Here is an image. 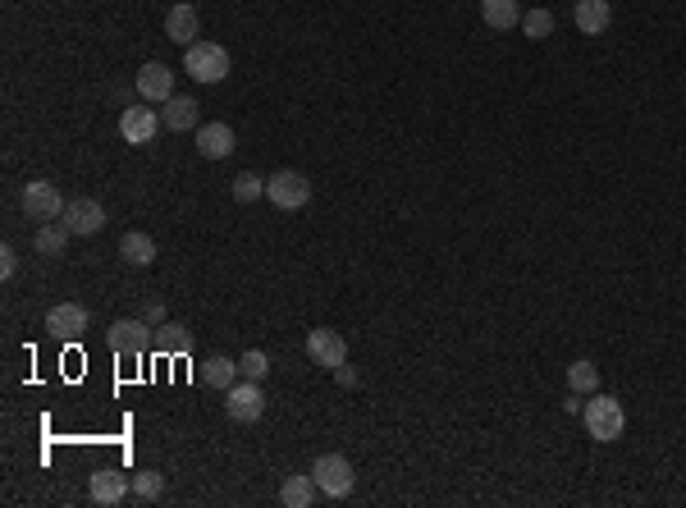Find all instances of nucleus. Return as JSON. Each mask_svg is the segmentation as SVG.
Instances as JSON below:
<instances>
[{
    "instance_id": "15",
    "label": "nucleus",
    "mask_w": 686,
    "mask_h": 508,
    "mask_svg": "<svg viewBox=\"0 0 686 508\" xmlns=\"http://www.w3.org/2000/svg\"><path fill=\"white\" fill-rule=\"evenodd\" d=\"M161 124L170 133H188V129H202V106H197L193 97H170L161 101Z\"/></svg>"
},
{
    "instance_id": "23",
    "label": "nucleus",
    "mask_w": 686,
    "mask_h": 508,
    "mask_svg": "<svg viewBox=\"0 0 686 508\" xmlns=\"http://www.w3.org/2000/svg\"><path fill=\"white\" fill-rule=\"evenodd\" d=\"M69 238H74V234H69V225H65V220H60V225H55V220H51V225H42V229H37V238H33V252H37V257H60V252H65V243H69Z\"/></svg>"
},
{
    "instance_id": "32",
    "label": "nucleus",
    "mask_w": 686,
    "mask_h": 508,
    "mask_svg": "<svg viewBox=\"0 0 686 508\" xmlns=\"http://www.w3.org/2000/svg\"><path fill=\"white\" fill-rule=\"evenodd\" d=\"M577 408H586V403H581V394H577V390H572V394H568V399H563V412H572V417H577Z\"/></svg>"
},
{
    "instance_id": "14",
    "label": "nucleus",
    "mask_w": 686,
    "mask_h": 508,
    "mask_svg": "<svg viewBox=\"0 0 686 508\" xmlns=\"http://www.w3.org/2000/svg\"><path fill=\"white\" fill-rule=\"evenodd\" d=\"M234 129L229 124H220V119H211V124H202L197 129V152L206 156V161H225V156H234Z\"/></svg>"
},
{
    "instance_id": "26",
    "label": "nucleus",
    "mask_w": 686,
    "mask_h": 508,
    "mask_svg": "<svg viewBox=\"0 0 686 508\" xmlns=\"http://www.w3.org/2000/svg\"><path fill=\"white\" fill-rule=\"evenodd\" d=\"M165 495V476L161 472H138L133 476V499L138 504H156Z\"/></svg>"
},
{
    "instance_id": "10",
    "label": "nucleus",
    "mask_w": 686,
    "mask_h": 508,
    "mask_svg": "<svg viewBox=\"0 0 686 508\" xmlns=\"http://www.w3.org/2000/svg\"><path fill=\"white\" fill-rule=\"evenodd\" d=\"M87 495H92V504H119L124 495H133V481L119 467H97L92 472V481H87Z\"/></svg>"
},
{
    "instance_id": "4",
    "label": "nucleus",
    "mask_w": 686,
    "mask_h": 508,
    "mask_svg": "<svg viewBox=\"0 0 686 508\" xmlns=\"http://www.w3.org/2000/svg\"><path fill=\"white\" fill-rule=\"evenodd\" d=\"M311 476H316V490L321 495H330V499H348L353 495V463L343 454H321L316 463H311Z\"/></svg>"
},
{
    "instance_id": "1",
    "label": "nucleus",
    "mask_w": 686,
    "mask_h": 508,
    "mask_svg": "<svg viewBox=\"0 0 686 508\" xmlns=\"http://www.w3.org/2000/svg\"><path fill=\"white\" fill-rule=\"evenodd\" d=\"M581 422H586L590 440L613 444V440H622V431H627V412H622V403L613 399V394H595V399L581 408Z\"/></svg>"
},
{
    "instance_id": "21",
    "label": "nucleus",
    "mask_w": 686,
    "mask_h": 508,
    "mask_svg": "<svg viewBox=\"0 0 686 508\" xmlns=\"http://www.w3.org/2000/svg\"><path fill=\"white\" fill-rule=\"evenodd\" d=\"M119 257L129 261V266H151V261H156V243H151V234L129 229V234L119 238Z\"/></svg>"
},
{
    "instance_id": "31",
    "label": "nucleus",
    "mask_w": 686,
    "mask_h": 508,
    "mask_svg": "<svg viewBox=\"0 0 686 508\" xmlns=\"http://www.w3.org/2000/svg\"><path fill=\"white\" fill-rule=\"evenodd\" d=\"M142 321H147V325H165V303H147V307H142Z\"/></svg>"
},
{
    "instance_id": "22",
    "label": "nucleus",
    "mask_w": 686,
    "mask_h": 508,
    "mask_svg": "<svg viewBox=\"0 0 686 508\" xmlns=\"http://www.w3.org/2000/svg\"><path fill=\"white\" fill-rule=\"evenodd\" d=\"M316 499V476H284V486H279V504L289 508H307Z\"/></svg>"
},
{
    "instance_id": "12",
    "label": "nucleus",
    "mask_w": 686,
    "mask_h": 508,
    "mask_svg": "<svg viewBox=\"0 0 686 508\" xmlns=\"http://www.w3.org/2000/svg\"><path fill=\"white\" fill-rule=\"evenodd\" d=\"M133 87H138V97H142V101H170V97H174V69L161 65V60H151V65L138 69Z\"/></svg>"
},
{
    "instance_id": "2",
    "label": "nucleus",
    "mask_w": 686,
    "mask_h": 508,
    "mask_svg": "<svg viewBox=\"0 0 686 508\" xmlns=\"http://www.w3.org/2000/svg\"><path fill=\"white\" fill-rule=\"evenodd\" d=\"M183 74L193 83H225L229 78V51L215 42H193L183 55Z\"/></svg>"
},
{
    "instance_id": "13",
    "label": "nucleus",
    "mask_w": 686,
    "mask_h": 508,
    "mask_svg": "<svg viewBox=\"0 0 686 508\" xmlns=\"http://www.w3.org/2000/svg\"><path fill=\"white\" fill-rule=\"evenodd\" d=\"M46 330H51L55 339H83L87 330V307L83 303H60L46 312Z\"/></svg>"
},
{
    "instance_id": "27",
    "label": "nucleus",
    "mask_w": 686,
    "mask_h": 508,
    "mask_svg": "<svg viewBox=\"0 0 686 508\" xmlns=\"http://www.w3.org/2000/svg\"><path fill=\"white\" fill-rule=\"evenodd\" d=\"M234 197H238V202H257V197H266V179H261V174H238V179H234Z\"/></svg>"
},
{
    "instance_id": "11",
    "label": "nucleus",
    "mask_w": 686,
    "mask_h": 508,
    "mask_svg": "<svg viewBox=\"0 0 686 508\" xmlns=\"http://www.w3.org/2000/svg\"><path fill=\"white\" fill-rule=\"evenodd\" d=\"M65 225L74 238H87V234H101L106 229V206L92 202V197H78V202L65 206Z\"/></svg>"
},
{
    "instance_id": "8",
    "label": "nucleus",
    "mask_w": 686,
    "mask_h": 508,
    "mask_svg": "<svg viewBox=\"0 0 686 508\" xmlns=\"http://www.w3.org/2000/svg\"><path fill=\"white\" fill-rule=\"evenodd\" d=\"M307 357L316 362V367H325V371H334L339 362H348V339L339 335V330H311L307 335Z\"/></svg>"
},
{
    "instance_id": "5",
    "label": "nucleus",
    "mask_w": 686,
    "mask_h": 508,
    "mask_svg": "<svg viewBox=\"0 0 686 508\" xmlns=\"http://www.w3.org/2000/svg\"><path fill=\"white\" fill-rule=\"evenodd\" d=\"M106 344H110V353H119V357H142V353H151L156 335H151V325L142 321V316H124V321H115L106 330Z\"/></svg>"
},
{
    "instance_id": "25",
    "label": "nucleus",
    "mask_w": 686,
    "mask_h": 508,
    "mask_svg": "<svg viewBox=\"0 0 686 508\" xmlns=\"http://www.w3.org/2000/svg\"><path fill=\"white\" fill-rule=\"evenodd\" d=\"M522 33L531 37V42H545V37H554V10H526L522 14Z\"/></svg>"
},
{
    "instance_id": "9",
    "label": "nucleus",
    "mask_w": 686,
    "mask_h": 508,
    "mask_svg": "<svg viewBox=\"0 0 686 508\" xmlns=\"http://www.w3.org/2000/svg\"><path fill=\"white\" fill-rule=\"evenodd\" d=\"M156 129H161V115L147 106H129L119 115V138L129 142V147H147V142L156 138Z\"/></svg>"
},
{
    "instance_id": "16",
    "label": "nucleus",
    "mask_w": 686,
    "mask_h": 508,
    "mask_svg": "<svg viewBox=\"0 0 686 508\" xmlns=\"http://www.w3.org/2000/svg\"><path fill=\"white\" fill-rule=\"evenodd\" d=\"M572 19H577V33L600 37V33H609L613 10H609V0H577V5H572Z\"/></svg>"
},
{
    "instance_id": "18",
    "label": "nucleus",
    "mask_w": 686,
    "mask_h": 508,
    "mask_svg": "<svg viewBox=\"0 0 686 508\" xmlns=\"http://www.w3.org/2000/svg\"><path fill=\"white\" fill-rule=\"evenodd\" d=\"M481 19L494 33H508V28H522V5L517 0H481Z\"/></svg>"
},
{
    "instance_id": "7",
    "label": "nucleus",
    "mask_w": 686,
    "mask_h": 508,
    "mask_svg": "<svg viewBox=\"0 0 686 508\" xmlns=\"http://www.w3.org/2000/svg\"><path fill=\"white\" fill-rule=\"evenodd\" d=\"M266 197L279 206V211H302V206L311 202V184H307V174L298 170H279L266 179Z\"/></svg>"
},
{
    "instance_id": "28",
    "label": "nucleus",
    "mask_w": 686,
    "mask_h": 508,
    "mask_svg": "<svg viewBox=\"0 0 686 508\" xmlns=\"http://www.w3.org/2000/svg\"><path fill=\"white\" fill-rule=\"evenodd\" d=\"M238 371H243L247 380H266V371H270V357L261 353V348H247V353L238 357Z\"/></svg>"
},
{
    "instance_id": "3",
    "label": "nucleus",
    "mask_w": 686,
    "mask_h": 508,
    "mask_svg": "<svg viewBox=\"0 0 686 508\" xmlns=\"http://www.w3.org/2000/svg\"><path fill=\"white\" fill-rule=\"evenodd\" d=\"M225 412L234 417V422H243V426L261 422V417H266V394H261V380L238 376L234 385L225 390Z\"/></svg>"
},
{
    "instance_id": "17",
    "label": "nucleus",
    "mask_w": 686,
    "mask_h": 508,
    "mask_svg": "<svg viewBox=\"0 0 686 508\" xmlns=\"http://www.w3.org/2000/svg\"><path fill=\"white\" fill-rule=\"evenodd\" d=\"M197 10L193 5H188V0H179V5H174L170 14H165V37H170V42H183V46H193V37H197Z\"/></svg>"
},
{
    "instance_id": "30",
    "label": "nucleus",
    "mask_w": 686,
    "mask_h": 508,
    "mask_svg": "<svg viewBox=\"0 0 686 508\" xmlns=\"http://www.w3.org/2000/svg\"><path fill=\"white\" fill-rule=\"evenodd\" d=\"M334 380H339L343 390H357V380H362V376H357V367H348V362H339V367H334Z\"/></svg>"
},
{
    "instance_id": "20",
    "label": "nucleus",
    "mask_w": 686,
    "mask_h": 508,
    "mask_svg": "<svg viewBox=\"0 0 686 508\" xmlns=\"http://www.w3.org/2000/svg\"><path fill=\"white\" fill-rule=\"evenodd\" d=\"M238 376H243V371H238V362H234V357H225V353H211V362H202V380L211 385V390H229Z\"/></svg>"
},
{
    "instance_id": "24",
    "label": "nucleus",
    "mask_w": 686,
    "mask_h": 508,
    "mask_svg": "<svg viewBox=\"0 0 686 508\" xmlns=\"http://www.w3.org/2000/svg\"><path fill=\"white\" fill-rule=\"evenodd\" d=\"M568 390L595 394V390H600V367H595V362H586V357H577V362L568 367Z\"/></svg>"
},
{
    "instance_id": "6",
    "label": "nucleus",
    "mask_w": 686,
    "mask_h": 508,
    "mask_svg": "<svg viewBox=\"0 0 686 508\" xmlns=\"http://www.w3.org/2000/svg\"><path fill=\"white\" fill-rule=\"evenodd\" d=\"M19 202H23V216L42 220V225H51V220L65 216V197H60V188H55L51 179H33V184H23Z\"/></svg>"
},
{
    "instance_id": "19",
    "label": "nucleus",
    "mask_w": 686,
    "mask_h": 508,
    "mask_svg": "<svg viewBox=\"0 0 686 508\" xmlns=\"http://www.w3.org/2000/svg\"><path fill=\"white\" fill-rule=\"evenodd\" d=\"M156 353H165V357H188L193 353V330L188 325H179V321H165L161 330H156Z\"/></svg>"
},
{
    "instance_id": "29",
    "label": "nucleus",
    "mask_w": 686,
    "mask_h": 508,
    "mask_svg": "<svg viewBox=\"0 0 686 508\" xmlns=\"http://www.w3.org/2000/svg\"><path fill=\"white\" fill-rule=\"evenodd\" d=\"M0 275H5V280H14V275H19V252H14L10 243L0 248Z\"/></svg>"
}]
</instances>
